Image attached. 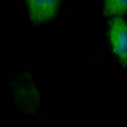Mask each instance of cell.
<instances>
[{"mask_svg": "<svg viewBox=\"0 0 127 127\" xmlns=\"http://www.w3.org/2000/svg\"><path fill=\"white\" fill-rule=\"evenodd\" d=\"M103 13L108 17L122 15L127 13V0H104Z\"/></svg>", "mask_w": 127, "mask_h": 127, "instance_id": "obj_3", "label": "cell"}, {"mask_svg": "<svg viewBox=\"0 0 127 127\" xmlns=\"http://www.w3.org/2000/svg\"><path fill=\"white\" fill-rule=\"evenodd\" d=\"M26 3L31 19L34 23H43L56 15L61 0H26Z\"/></svg>", "mask_w": 127, "mask_h": 127, "instance_id": "obj_2", "label": "cell"}, {"mask_svg": "<svg viewBox=\"0 0 127 127\" xmlns=\"http://www.w3.org/2000/svg\"><path fill=\"white\" fill-rule=\"evenodd\" d=\"M108 37L114 55L121 65H127V22L122 18H114L108 29Z\"/></svg>", "mask_w": 127, "mask_h": 127, "instance_id": "obj_1", "label": "cell"}]
</instances>
